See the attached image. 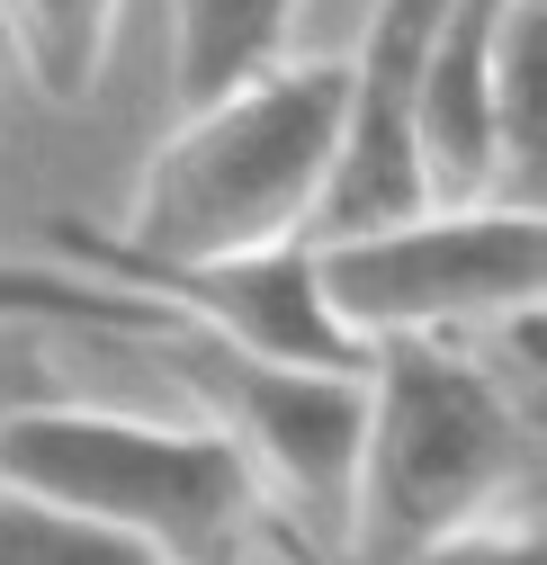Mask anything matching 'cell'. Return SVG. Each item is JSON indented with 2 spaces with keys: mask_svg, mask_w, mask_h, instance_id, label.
I'll list each match as a JSON object with an SVG mask.
<instances>
[{
  "mask_svg": "<svg viewBox=\"0 0 547 565\" xmlns=\"http://www.w3.org/2000/svg\"><path fill=\"white\" fill-rule=\"evenodd\" d=\"M197 565H251V547H234V556H197Z\"/></svg>",
  "mask_w": 547,
  "mask_h": 565,
  "instance_id": "16",
  "label": "cell"
},
{
  "mask_svg": "<svg viewBox=\"0 0 547 565\" xmlns=\"http://www.w3.org/2000/svg\"><path fill=\"white\" fill-rule=\"evenodd\" d=\"M0 323H36V332H99V341H153L171 332V306L108 288L90 269H28L0 260Z\"/></svg>",
  "mask_w": 547,
  "mask_h": 565,
  "instance_id": "12",
  "label": "cell"
},
{
  "mask_svg": "<svg viewBox=\"0 0 547 565\" xmlns=\"http://www.w3.org/2000/svg\"><path fill=\"white\" fill-rule=\"evenodd\" d=\"M440 0H377L360 54L341 63V126H332V162H323V198H314V225L305 243L332 234H368L414 216L422 198V162H414V73H422V45H431Z\"/></svg>",
  "mask_w": 547,
  "mask_h": 565,
  "instance_id": "7",
  "label": "cell"
},
{
  "mask_svg": "<svg viewBox=\"0 0 547 565\" xmlns=\"http://www.w3.org/2000/svg\"><path fill=\"white\" fill-rule=\"evenodd\" d=\"M332 323L360 350L377 341H466L547 297V206H414L395 225L314 243Z\"/></svg>",
  "mask_w": 547,
  "mask_h": 565,
  "instance_id": "4",
  "label": "cell"
},
{
  "mask_svg": "<svg viewBox=\"0 0 547 565\" xmlns=\"http://www.w3.org/2000/svg\"><path fill=\"white\" fill-rule=\"evenodd\" d=\"M153 360L180 377V395L197 404L207 431L234 440V458L251 467L260 503L288 512L305 530L314 556H341V521H351V476H360V422H368V360L360 369H314V360H260L234 350L197 323H171L153 341Z\"/></svg>",
  "mask_w": 547,
  "mask_h": 565,
  "instance_id": "5",
  "label": "cell"
},
{
  "mask_svg": "<svg viewBox=\"0 0 547 565\" xmlns=\"http://www.w3.org/2000/svg\"><path fill=\"white\" fill-rule=\"evenodd\" d=\"M126 0H0V36H10L19 73L54 99V108H82L99 90V63L117 45Z\"/></svg>",
  "mask_w": 547,
  "mask_h": 565,
  "instance_id": "11",
  "label": "cell"
},
{
  "mask_svg": "<svg viewBox=\"0 0 547 565\" xmlns=\"http://www.w3.org/2000/svg\"><path fill=\"white\" fill-rule=\"evenodd\" d=\"M494 198L547 206V0H503L494 28Z\"/></svg>",
  "mask_w": 547,
  "mask_h": 565,
  "instance_id": "9",
  "label": "cell"
},
{
  "mask_svg": "<svg viewBox=\"0 0 547 565\" xmlns=\"http://www.w3.org/2000/svg\"><path fill=\"white\" fill-rule=\"evenodd\" d=\"M305 0H171V90L189 99H216L251 73L288 54Z\"/></svg>",
  "mask_w": 547,
  "mask_h": 565,
  "instance_id": "10",
  "label": "cell"
},
{
  "mask_svg": "<svg viewBox=\"0 0 547 565\" xmlns=\"http://www.w3.org/2000/svg\"><path fill=\"white\" fill-rule=\"evenodd\" d=\"M0 565H162V556L108 521H82L63 503H36V493L0 484Z\"/></svg>",
  "mask_w": 547,
  "mask_h": 565,
  "instance_id": "13",
  "label": "cell"
},
{
  "mask_svg": "<svg viewBox=\"0 0 547 565\" xmlns=\"http://www.w3.org/2000/svg\"><path fill=\"white\" fill-rule=\"evenodd\" d=\"M360 377L368 422L341 565H404L449 530L538 512V315H512L466 341H377Z\"/></svg>",
  "mask_w": 547,
  "mask_h": 565,
  "instance_id": "1",
  "label": "cell"
},
{
  "mask_svg": "<svg viewBox=\"0 0 547 565\" xmlns=\"http://www.w3.org/2000/svg\"><path fill=\"white\" fill-rule=\"evenodd\" d=\"M404 565H538V512H503V521L449 530V539L414 547Z\"/></svg>",
  "mask_w": 547,
  "mask_h": 565,
  "instance_id": "14",
  "label": "cell"
},
{
  "mask_svg": "<svg viewBox=\"0 0 547 565\" xmlns=\"http://www.w3.org/2000/svg\"><path fill=\"white\" fill-rule=\"evenodd\" d=\"M0 484L144 539L162 565L234 556V547H251V530L269 512L225 431L108 413V404H73V395H36L0 422Z\"/></svg>",
  "mask_w": 547,
  "mask_h": 565,
  "instance_id": "3",
  "label": "cell"
},
{
  "mask_svg": "<svg viewBox=\"0 0 547 565\" xmlns=\"http://www.w3.org/2000/svg\"><path fill=\"white\" fill-rule=\"evenodd\" d=\"M341 126V63H269V73L189 99L153 145L135 206L108 243L144 260H225L260 243H305L323 162Z\"/></svg>",
  "mask_w": 547,
  "mask_h": 565,
  "instance_id": "2",
  "label": "cell"
},
{
  "mask_svg": "<svg viewBox=\"0 0 547 565\" xmlns=\"http://www.w3.org/2000/svg\"><path fill=\"white\" fill-rule=\"evenodd\" d=\"M494 28L503 0H440L414 73V162L431 206L494 198Z\"/></svg>",
  "mask_w": 547,
  "mask_h": 565,
  "instance_id": "8",
  "label": "cell"
},
{
  "mask_svg": "<svg viewBox=\"0 0 547 565\" xmlns=\"http://www.w3.org/2000/svg\"><path fill=\"white\" fill-rule=\"evenodd\" d=\"M54 252L90 278H108V288L171 306V323H197L234 350H260V360H314V369H360L368 360L323 306L314 243H260V252H225V260H144V252L108 243L90 216H63Z\"/></svg>",
  "mask_w": 547,
  "mask_h": 565,
  "instance_id": "6",
  "label": "cell"
},
{
  "mask_svg": "<svg viewBox=\"0 0 547 565\" xmlns=\"http://www.w3.org/2000/svg\"><path fill=\"white\" fill-rule=\"evenodd\" d=\"M36 395H63L54 386V360H36V323H0V422Z\"/></svg>",
  "mask_w": 547,
  "mask_h": 565,
  "instance_id": "15",
  "label": "cell"
}]
</instances>
